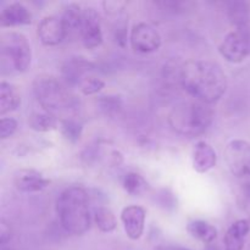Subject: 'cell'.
<instances>
[{
	"label": "cell",
	"instance_id": "obj_1",
	"mask_svg": "<svg viewBox=\"0 0 250 250\" xmlns=\"http://www.w3.org/2000/svg\"><path fill=\"white\" fill-rule=\"evenodd\" d=\"M180 82L195 100L212 104L224 97L227 77L221 66L209 60H188L181 66Z\"/></svg>",
	"mask_w": 250,
	"mask_h": 250
},
{
	"label": "cell",
	"instance_id": "obj_2",
	"mask_svg": "<svg viewBox=\"0 0 250 250\" xmlns=\"http://www.w3.org/2000/svg\"><path fill=\"white\" fill-rule=\"evenodd\" d=\"M56 214L62 229L76 236H82L93 221L89 195L84 188L72 186L66 188L56 200Z\"/></svg>",
	"mask_w": 250,
	"mask_h": 250
},
{
	"label": "cell",
	"instance_id": "obj_3",
	"mask_svg": "<svg viewBox=\"0 0 250 250\" xmlns=\"http://www.w3.org/2000/svg\"><path fill=\"white\" fill-rule=\"evenodd\" d=\"M214 120L210 104L192 100L176 105L168 115V124L173 131L182 136L197 137L208 131Z\"/></svg>",
	"mask_w": 250,
	"mask_h": 250
},
{
	"label": "cell",
	"instance_id": "obj_4",
	"mask_svg": "<svg viewBox=\"0 0 250 250\" xmlns=\"http://www.w3.org/2000/svg\"><path fill=\"white\" fill-rule=\"evenodd\" d=\"M33 93L44 111L58 115L77 107V99L63 81L50 75H41L33 81Z\"/></svg>",
	"mask_w": 250,
	"mask_h": 250
},
{
	"label": "cell",
	"instance_id": "obj_5",
	"mask_svg": "<svg viewBox=\"0 0 250 250\" xmlns=\"http://www.w3.org/2000/svg\"><path fill=\"white\" fill-rule=\"evenodd\" d=\"M1 66L11 67L16 72H26L31 66L32 50L26 37L17 32H7L0 39Z\"/></svg>",
	"mask_w": 250,
	"mask_h": 250
},
{
	"label": "cell",
	"instance_id": "obj_6",
	"mask_svg": "<svg viewBox=\"0 0 250 250\" xmlns=\"http://www.w3.org/2000/svg\"><path fill=\"white\" fill-rule=\"evenodd\" d=\"M222 58L229 62L241 63L250 53V39L247 29H234L229 32L219 46Z\"/></svg>",
	"mask_w": 250,
	"mask_h": 250
},
{
	"label": "cell",
	"instance_id": "obj_7",
	"mask_svg": "<svg viewBox=\"0 0 250 250\" xmlns=\"http://www.w3.org/2000/svg\"><path fill=\"white\" fill-rule=\"evenodd\" d=\"M225 161L232 175L236 177H250V143L243 139H234L225 149Z\"/></svg>",
	"mask_w": 250,
	"mask_h": 250
},
{
	"label": "cell",
	"instance_id": "obj_8",
	"mask_svg": "<svg viewBox=\"0 0 250 250\" xmlns=\"http://www.w3.org/2000/svg\"><path fill=\"white\" fill-rule=\"evenodd\" d=\"M62 81L68 87L80 88L85 81L97 76L95 66L82 56H72L62 65L61 68Z\"/></svg>",
	"mask_w": 250,
	"mask_h": 250
},
{
	"label": "cell",
	"instance_id": "obj_9",
	"mask_svg": "<svg viewBox=\"0 0 250 250\" xmlns=\"http://www.w3.org/2000/svg\"><path fill=\"white\" fill-rule=\"evenodd\" d=\"M132 48L142 54H150L159 50L161 46V36L158 29L146 22L134 24L131 31Z\"/></svg>",
	"mask_w": 250,
	"mask_h": 250
},
{
	"label": "cell",
	"instance_id": "obj_10",
	"mask_svg": "<svg viewBox=\"0 0 250 250\" xmlns=\"http://www.w3.org/2000/svg\"><path fill=\"white\" fill-rule=\"evenodd\" d=\"M81 39L87 49H97L103 43V29L100 15L94 7L83 9L82 24H81Z\"/></svg>",
	"mask_w": 250,
	"mask_h": 250
},
{
	"label": "cell",
	"instance_id": "obj_11",
	"mask_svg": "<svg viewBox=\"0 0 250 250\" xmlns=\"http://www.w3.org/2000/svg\"><path fill=\"white\" fill-rule=\"evenodd\" d=\"M38 38L44 45L54 46L62 43L66 36V29L62 23V20L59 16H45L38 24L37 29Z\"/></svg>",
	"mask_w": 250,
	"mask_h": 250
},
{
	"label": "cell",
	"instance_id": "obj_12",
	"mask_svg": "<svg viewBox=\"0 0 250 250\" xmlns=\"http://www.w3.org/2000/svg\"><path fill=\"white\" fill-rule=\"evenodd\" d=\"M121 221L127 237L137 241L142 237L146 226V210L138 205L126 207L121 212Z\"/></svg>",
	"mask_w": 250,
	"mask_h": 250
},
{
	"label": "cell",
	"instance_id": "obj_13",
	"mask_svg": "<svg viewBox=\"0 0 250 250\" xmlns=\"http://www.w3.org/2000/svg\"><path fill=\"white\" fill-rule=\"evenodd\" d=\"M15 187L23 193H36L45 189L50 181L46 180L39 171L32 168H22L14 176Z\"/></svg>",
	"mask_w": 250,
	"mask_h": 250
},
{
	"label": "cell",
	"instance_id": "obj_14",
	"mask_svg": "<svg viewBox=\"0 0 250 250\" xmlns=\"http://www.w3.org/2000/svg\"><path fill=\"white\" fill-rule=\"evenodd\" d=\"M32 23V12L22 2H11L0 12V26L19 27Z\"/></svg>",
	"mask_w": 250,
	"mask_h": 250
},
{
	"label": "cell",
	"instance_id": "obj_15",
	"mask_svg": "<svg viewBox=\"0 0 250 250\" xmlns=\"http://www.w3.org/2000/svg\"><path fill=\"white\" fill-rule=\"evenodd\" d=\"M217 155L215 149L209 143L200 141L193 149V167L197 172L205 173L215 167Z\"/></svg>",
	"mask_w": 250,
	"mask_h": 250
},
{
	"label": "cell",
	"instance_id": "obj_16",
	"mask_svg": "<svg viewBox=\"0 0 250 250\" xmlns=\"http://www.w3.org/2000/svg\"><path fill=\"white\" fill-rule=\"evenodd\" d=\"M250 232V222L248 220H238L231 225L225 236V250H243L244 242Z\"/></svg>",
	"mask_w": 250,
	"mask_h": 250
},
{
	"label": "cell",
	"instance_id": "obj_17",
	"mask_svg": "<svg viewBox=\"0 0 250 250\" xmlns=\"http://www.w3.org/2000/svg\"><path fill=\"white\" fill-rule=\"evenodd\" d=\"M82 15L83 9L78 4L71 2V4L66 5L61 20H62L63 26H65L67 38H73V37H77L81 34Z\"/></svg>",
	"mask_w": 250,
	"mask_h": 250
},
{
	"label": "cell",
	"instance_id": "obj_18",
	"mask_svg": "<svg viewBox=\"0 0 250 250\" xmlns=\"http://www.w3.org/2000/svg\"><path fill=\"white\" fill-rule=\"evenodd\" d=\"M21 104V97L15 85L2 81L0 83V115L15 111Z\"/></svg>",
	"mask_w": 250,
	"mask_h": 250
},
{
	"label": "cell",
	"instance_id": "obj_19",
	"mask_svg": "<svg viewBox=\"0 0 250 250\" xmlns=\"http://www.w3.org/2000/svg\"><path fill=\"white\" fill-rule=\"evenodd\" d=\"M227 15L236 29H247L250 20V5L247 1L226 2Z\"/></svg>",
	"mask_w": 250,
	"mask_h": 250
},
{
	"label": "cell",
	"instance_id": "obj_20",
	"mask_svg": "<svg viewBox=\"0 0 250 250\" xmlns=\"http://www.w3.org/2000/svg\"><path fill=\"white\" fill-rule=\"evenodd\" d=\"M187 231L193 238L205 244H212L217 237V229L211 224L203 220H193L187 225Z\"/></svg>",
	"mask_w": 250,
	"mask_h": 250
},
{
	"label": "cell",
	"instance_id": "obj_21",
	"mask_svg": "<svg viewBox=\"0 0 250 250\" xmlns=\"http://www.w3.org/2000/svg\"><path fill=\"white\" fill-rule=\"evenodd\" d=\"M29 127L37 132H49L55 129L59 126L58 116L48 111L34 112L29 116Z\"/></svg>",
	"mask_w": 250,
	"mask_h": 250
},
{
	"label": "cell",
	"instance_id": "obj_22",
	"mask_svg": "<svg viewBox=\"0 0 250 250\" xmlns=\"http://www.w3.org/2000/svg\"><path fill=\"white\" fill-rule=\"evenodd\" d=\"M93 220H94L98 229L104 233H110L117 226L116 217L109 208L99 207L98 209H95L93 212Z\"/></svg>",
	"mask_w": 250,
	"mask_h": 250
},
{
	"label": "cell",
	"instance_id": "obj_23",
	"mask_svg": "<svg viewBox=\"0 0 250 250\" xmlns=\"http://www.w3.org/2000/svg\"><path fill=\"white\" fill-rule=\"evenodd\" d=\"M122 186L124 189L126 190L128 194L131 195H142L148 190L149 185L143 176L136 172H128L125 175L124 180H122Z\"/></svg>",
	"mask_w": 250,
	"mask_h": 250
},
{
	"label": "cell",
	"instance_id": "obj_24",
	"mask_svg": "<svg viewBox=\"0 0 250 250\" xmlns=\"http://www.w3.org/2000/svg\"><path fill=\"white\" fill-rule=\"evenodd\" d=\"M60 129L62 136L71 143H76L80 141L82 136L83 126L80 121L72 119V117H66L60 121Z\"/></svg>",
	"mask_w": 250,
	"mask_h": 250
},
{
	"label": "cell",
	"instance_id": "obj_25",
	"mask_svg": "<svg viewBox=\"0 0 250 250\" xmlns=\"http://www.w3.org/2000/svg\"><path fill=\"white\" fill-rule=\"evenodd\" d=\"M97 105L103 114L114 115L122 109V99L119 95H100Z\"/></svg>",
	"mask_w": 250,
	"mask_h": 250
},
{
	"label": "cell",
	"instance_id": "obj_26",
	"mask_svg": "<svg viewBox=\"0 0 250 250\" xmlns=\"http://www.w3.org/2000/svg\"><path fill=\"white\" fill-rule=\"evenodd\" d=\"M105 87V82L98 76L89 78L88 81H85L82 85L80 87V90L84 95H93L99 93L103 88Z\"/></svg>",
	"mask_w": 250,
	"mask_h": 250
},
{
	"label": "cell",
	"instance_id": "obj_27",
	"mask_svg": "<svg viewBox=\"0 0 250 250\" xmlns=\"http://www.w3.org/2000/svg\"><path fill=\"white\" fill-rule=\"evenodd\" d=\"M17 121L11 117H2L0 120V138L2 141L10 138L11 136H14L15 132L17 131Z\"/></svg>",
	"mask_w": 250,
	"mask_h": 250
},
{
	"label": "cell",
	"instance_id": "obj_28",
	"mask_svg": "<svg viewBox=\"0 0 250 250\" xmlns=\"http://www.w3.org/2000/svg\"><path fill=\"white\" fill-rule=\"evenodd\" d=\"M12 238V229L10 227L9 224L1 220L0 222V243H1V247L4 248Z\"/></svg>",
	"mask_w": 250,
	"mask_h": 250
},
{
	"label": "cell",
	"instance_id": "obj_29",
	"mask_svg": "<svg viewBox=\"0 0 250 250\" xmlns=\"http://www.w3.org/2000/svg\"><path fill=\"white\" fill-rule=\"evenodd\" d=\"M156 250H192V249L185 248V247H181V246H173V244H166V246L158 247V249Z\"/></svg>",
	"mask_w": 250,
	"mask_h": 250
},
{
	"label": "cell",
	"instance_id": "obj_30",
	"mask_svg": "<svg viewBox=\"0 0 250 250\" xmlns=\"http://www.w3.org/2000/svg\"><path fill=\"white\" fill-rule=\"evenodd\" d=\"M242 190H243L244 197H246L247 199H248L250 202V182L246 183V185H243V188H242Z\"/></svg>",
	"mask_w": 250,
	"mask_h": 250
},
{
	"label": "cell",
	"instance_id": "obj_31",
	"mask_svg": "<svg viewBox=\"0 0 250 250\" xmlns=\"http://www.w3.org/2000/svg\"><path fill=\"white\" fill-rule=\"evenodd\" d=\"M205 250H219V248H217L216 246H214V244H209V246H208V248Z\"/></svg>",
	"mask_w": 250,
	"mask_h": 250
}]
</instances>
